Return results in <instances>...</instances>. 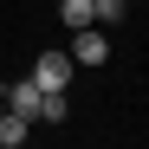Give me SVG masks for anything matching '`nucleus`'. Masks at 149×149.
Returning a JSON list of instances; mask_svg holds the SVG:
<instances>
[{
    "instance_id": "1",
    "label": "nucleus",
    "mask_w": 149,
    "mask_h": 149,
    "mask_svg": "<svg viewBox=\"0 0 149 149\" xmlns=\"http://www.w3.org/2000/svg\"><path fill=\"white\" fill-rule=\"evenodd\" d=\"M104 58H110V33H104V26L71 33V65H104Z\"/></svg>"
},
{
    "instance_id": "2",
    "label": "nucleus",
    "mask_w": 149,
    "mask_h": 149,
    "mask_svg": "<svg viewBox=\"0 0 149 149\" xmlns=\"http://www.w3.org/2000/svg\"><path fill=\"white\" fill-rule=\"evenodd\" d=\"M33 84H39V91H65V84H71V58H65V52H39V58H33Z\"/></svg>"
},
{
    "instance_id": "3",
    "label": "nucleus",
    "mask_w": 149,
    "mask_h": 149,
    "mask_svg": "<svg viewBox=\"0 0 149 149\" xmlns=\"http://www.w3.org/2000/svg\"><path fill=\"white\" fill-rule=\"evenodd\" d=\"M0 97H7V110H19V117H39V97H45V91L33 84V71H26V78H13Z\"/></svg>"
},
{
    "instance_id": "4",
    "label": "nucleus",
    "mask_w": 149,
    "mask_h": 149,
    "mask_svg": "<svg viewBox=\"0 0 149 149\" xmlns=\"http://www.w3.org/2000/svg\"><path fill=\"white\" fill-rule=\"evenodd\" d=\"M58 19L71 33H84V26H97V7H91V0H58Z\"/></svg>"
},
{
    "instance_id": "5",
    "label": "nucleus",
    "mask_w": 149,
    "mask_h": 149,
    "mask_svg": "<svg viewBox=\"0 0 149 149\" xmlns=\"http://www.w3.org/2000/svg\"><path fill=\"white\" fill-rule=\"evenodd\" d=\"M26 130H33V117H19V110H0V149L26 143Z\"/></svg>"
},
{
    "instance_id": "6",
    "label": "nucleus",
    "mask_w": 149,
    "mask_h": 149,
    "mask_svg": "<svg viewBox=\"0 0 149 149\" xmlns=\"http://www.w3.org/2000/svg\"><path fill=\"white\" fill-rule=\"evenodd\" d=\"M39 123H65V91H45L39 97Z\"/></svg>"
},
{
    "instance_id": "7",
    "label": "nucleus",
    "mask_w": 149,
    "mask_h": 149,
    "mask_svg": "<svg viewBox=\"0 0 149 149\" xmlns=\"http://www.w3.org/2000/svg\"><path fill=\"white\" fill-rule=\"evenodd\" d=\"M91 7H97V26H123V13H130L123 0H91Z\"/></svg>"
},
{
    "instance_id": "8",
    "label": "nucleus",
    "mask_w": 149,
    "mask_h": 149,
    "mask_svg": "<svg viewBox=\"0 0 149 149\" xmlns=\"http://www.w3.org/2000/svg\"><path fill=\"white\" fill-rule=\"evenodd\" d=\"M0 110H7V97H0Z\"/></svg>"
},
{
    "instance_id": "9",
    "label": "nucleus",
    "mask_w": 149,
    "mask_h": 149,
    "mask_svg": "<svg viewBox=\"0 0 149 149\" xmlns=\"http://www.w3.org/2000/svg\"><path fill=\"white\" fill-rule=\"evenodd\" d=\"M13 149H26V143H13Z\"/></svg>"
},
{
    "instance_id": "10",
    "label": "nucleus",
    "mask_w": 149,
    "mask_h": 149,
    "mask_svg": "<svg viewBox=\"0 0 149 149\" xmlns=\"http://www.w3.org/2000/svg\"><path fill=\"white\" fill-rule=\"evenodd\" d=\"M52 7H58V0H52Z\"/></svg>"
}]
</instances>
